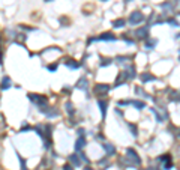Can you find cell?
Returning a JSON list of instances; mask_svg holds the SVG:
<instances>
[{"instance_id": "6da1fadb", "label": "cell", "mask_w": 180, "mask_h": 170, "mask_svg": "<svg viewBox=\"0 0 180 170\" xmlns=\"http://www.w3.org/2000/svg\"><path fill=\"white\" fill-rule=\"evenodd\" d=\"M144 20V15L141 14V12H132V15H131V18H129V21L132 24H138L140 21H143Z\"/></svg>"}, {"instance_id": "7a4b0ae2", "label": "cell", "mask_w": 180, "mask_h": 170, "mask_svg": "<svg viewBox=\"0 0 180 170\" xmlns=\"http://www.w3.org/2000/svg\"><path fill=\"white\" fill-rule=\"evenodd\" d=\"M99 39H104V41H114L116 36H112V35H110V33H105V35H101Z\"/></svg>"}, {"instance_id": "3957f363", "label": "cell", "mask_w": 180, "mask_h": 170, "mask_svg": "<svg viewBox=\"0 0 180 170\" xmlns=\"http://www.w3.org/2000/svg\"><path fill=\"white\" fill-rule=\"evenodd\" d=\"M66 65H68V66H71V68H78V66H80L78 62H72V59H68Z\"/></svg>"}, {"instance_id": "277c9868", "label": "cell", "mask_w": 180, "mask_h": 170, "mask_svg": "<svg viewBox=\"0 0 180 170\" xmlns=\"http://www.w3.org/2000/svg\"><path fill=\"white\" fill-rule=\"evenodd\" d=\"M107 91H108V86H105V84L104 86H101V84L96 86V92H107Z\"/></svg>"}, {"instance_id": "5b68a950", "label": "cell", "mask_w": 180, "mask_h": 170, "mask_svg": "<svg viewBox=\"0 0 180 170\" xmlns=\"http://www.w3.org/2000/svg\"><path fill=\"white\" fill-rule=\"evenodd\" d=\"M123 24H125V20H116V21L112 23V26H114V27H122Z\"/></svg>"}, {"instance_id": "8992f818", "label": "cell", "mask_w": 180, "mask_h": 170, "mask_svg": "<svg viewBox=\"0 0 180 170\" xmlns=\"http://www.w3.org/2000/svg\"><path fill=\"white\" fill-rule=\"evenodd\" d=\"M83 146H84V138L81 137L80 140H77V145H75V147H77V149H81Z\"/></svg>"}, {"instance_id": "52a82bcc", "label": "cell", "mask_w": 180, "mask_h": 170, "mask_svg": "<svg viewBox=\"0 0 180 170\" xmlns=\"http://www.w3.org/2000/svg\"><path fill=\"white\" fill-rule=\"evenodd\" d=\"M155 79V77H153V75H150V74H143V75H141V80H143V81H147V80H153Z\"/></svg>"}, {"instance_id": "ba28073f", "label": "cell", "mask_w": 180, "mask_h": 170, "mask_svg": "<svg viewBox=\"0 0 180 170\" xmlns=\"http://www.w3.org/2000/svg\"><path fill=\"white\" fill-rule=\"evenodd\" d=\"M104 147L107 149V152H108V154H112V152H114V147L110 146V145H104Z\"/></svg>"}, {"instance_id": "9c48e42d", "label": "cell", "mask_w": 180, "mask_h": 170, "mask_svg": "<svg viewBox=\"0 0 180 170\" xmlns=\"http://www.w3.org/2000/svg\"><path fill=\"white\" fill-rule=\"evenodd\" d=\"M71 161H72V163H74L75 166H80V159H78V158H75V155H72V157H71Z\"/></svg>"}, {"instance_id": "30bf717a", "label": "cell", "mask_w": 180, "mask_h": 170, "mask_svg": "<svg viewBox=\"0 0 180 170\" xmlns=\"http://www.w3.org/2000/svg\"><path fill=\"white\" fill-rule=\"evenodd\" d=\"M105 105H107V104H105V102H99V107H101V112H102V116H104V114H105Z\"/></svg>"}, {"instance_id": "8fae6325", "label": "cell", "mask_w": 180, "mask_h": 170, "mask_svg": "<svg viewBox=\"0 0 180 170\" xmlns=\"http://www.w3.org/2000/svg\"><path fill=\"white\" fill-rule=\"evenodd\" d=\"M8 87H9V80L5 79L3 80V89H8Z\"/></svg>"}, {"instance_id": "7c38bea8", "label": "cell", "mask_w": 180, "mask_h": 170, "mask_svg": "<svg viewBox=\"0 0 180 170\" xmlns=\"http://www.w3.org/2000/svg\"><path fill=\"white\" fill-rule=\"evenodd\" d=\"M146 33H147L146 29H141V30H140V32H138L137 35H141V38H144V36H146Z\"/></svg>"}, {"instance_id": "4fadbf2b", "label": "cell", "mask_w": 180, "mask_h": 170, "mask_svg": "<svg viewBox=\"0 0 180 170\" xmlns=\"http://www.w3.org/2000/svg\"><path fill=\"white\" fill-rule=\"evenodd\" d=\"M80 87L86 89V80H81V81H80Z\"/></svg>"}, {"instance_id": "5bb4252c", "label": "cell", "mask_w": 180, "mask_h": 170, "mask_svg": "<svg viewBox=\"0 0 180 170\" xmlns=\"http://www.w3.org/2000/svg\"><path fill=\"white\" fill-rule=\"evenodd\" d=\"M48 69H50V71H56L57 65H50V66H48Z\"/></svg>"}, {"instance_id": "9a60e30c", "label": "cell", "mask_w": 180, "mask_h": 170, "mask_svg": "<svg viewBox=\"0 0 180 170\" xmlns=\"http://www.w3.org/2000/svg\"><path fill=\"white\" fill-rule=\"evenodd\" d=\"M135 105H137V107H144V104H143V102H135Z\"/></svg>"}, {"instance_id": "2e32d148", "label": "cell", "mask_w": 180, "mask_h": 170, "mask_svg": "<svg viewBox=\"0 0 180 170\" xmlns=\"http://www.w3.org/2000/svg\"><path fill=\"white\" fill-rule=\"evenodd\" d=\"M170 24H171V26H179V24H177V21H174V20H171V21H170Z\"/></svg>"}, {"instance_id": "e0dca14e", "label": "cell", "mask_w": 180, "mask_h": 170, "mask_svg": "<svg viewBox=\"0 0 180 170\" xmlns=\"http://www.w3.org/2000/svg\"><path fill=\"white\" fill-rule=\"evenodd\" d=\"M65 170H72V167L71 166H65Z\"/></svg>"}, {"instance_id": "ac0fdd59", "label": "cell", "mask_w": 180, "mask_h": 170, "mask_svg": "<svg viewBox=\"0 0 180 170\" xmlns=\"http://www.w3.org/2000/svg\"><path fill=\"white\" fill-rule=\"evenodd\" d=\"M86 170H90V169H86Z\"/></svg>"}, {"instance_id": "d6986e66", "label": "cell", "mask_w": 180, "mask_h": 170, "mask_svg": "<svg viewBox=\"0 0 180 170\" xmlns=\"http://www.w3.org/2000/svg\"><path fill=\"white\" fill-rule=\"evenodd\" d=\"M47 2H48V0H47Z\"/></svg>"}]
</instances>
